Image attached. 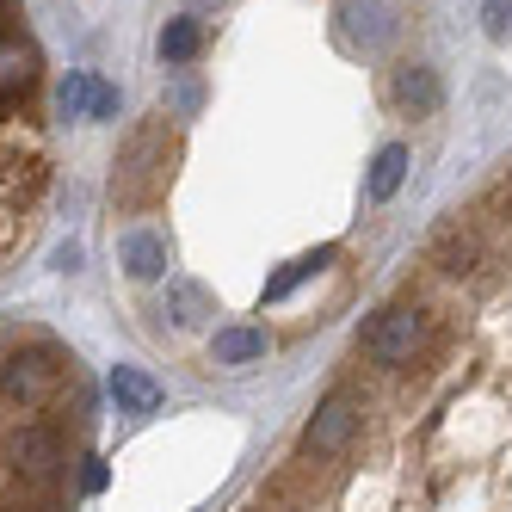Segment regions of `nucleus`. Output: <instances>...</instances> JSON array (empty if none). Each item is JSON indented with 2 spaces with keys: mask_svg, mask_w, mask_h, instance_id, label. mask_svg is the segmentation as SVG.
Masks as SVG:
<instances>
[{
  "mask_svg": "<svg viewBox=\"0 0 512 512\" xmlns=\"http://www.w3.org/2000/svg\"><path fill=\"white\" fill-rule=\"evenodd\" d=\"M173 155H179V142L167 124H142L130 136V149H124V167L112 179V198L124 210H142V204H155L167 192V173H173Z\"/></svg>",
  "mask_w": 512,
  "mask_h": 512,
  "instance_id": "1",
  "label": "nucleus"
},
{
  "mask_svg": "<svg viewBox=\"0 0 512 512\" xmlns=\"http://www.w3.org/2000/svg\"><path fill=\"white\" fill-rule=\"evenodd\" d=\"M198 50H204V25H198V19H173V25L161 31V56H167V62H192Z\"/></svg>",
  "mask_w": 512,
  "mask_h": 512,
  "instance_id": "15",
  "label": "nucleus"
},
{
  "mask_svg": "<svg viewBox=\"0 0 512 512\" xmlns=\"http://www.w3.org/2000/svg\"><path fill=\"white\" fill-rule=\"evenodd\" d=\"M321 266H334V247H315V253H303V260H290L278 278H266V303H284L290 290H297L309 272H321Z\"/></svg>",
  "mask_w": 512,
  "mask_h": 512,
  "instance_id": "12",
  "label": "nucleus"
},
{
  "mask_svg": "<svg viewBox=\"0 0 512 512\" xmlns=\"http://www.w3.org/2000/svg\"><path fill=\"white\" fill-rule=\"evenodd\" d=\"M124 272L130 278H161L167 272V241L155 235V229H136V235H124Z\"/></svg>",
  "mask_w": 512,
  "mask_h": 512,
  "instance_id": "9",
  "label": "nucleus"
},
{
  "mask_svg": "<svg viewBox=\"0 0 512 512\" xmlns=\"http://www.w3.org/2000/svg\"><path fill=\"white\" fill-rule=\"evenodd\" d=\"M389 99H395V112H408V118H432L438 105H445V87H438V75L426 62H401L395 81H389Z\"/></svg>",
  "mask_w": 512,
  "mask_h": 512,
  "instance_id": "6",
  "label": "nucleus"
},
{
  "mask_svg": "<svg viewBox=\"0 0 512 512\" xmlns=\"http://www.w3.org/2000/svg\"><path fill=\"white\" fill-rule=\"evenodd\" d=\"M358 389H334L321 401V408L309 414V426H303V451L309 457H340L346 445H352V432H358Z\"/></svg>",
  "mask_w": 512,
  "mask_h": 512,
  "instance_id": "5",
  "label": "nucleus"
},
{
  "mask_svg": "<svg viewBox=\"0 0 512 512\" xmlns=\"http://www.w3.org/2000/svg\"><path fill=\"white\" fill-rule=\"evenodd\" d=\"M364 358L383 364V371H408V364H420V352L432 346V315L420 303H389L371 315V327H364Z\"/></svg>",
  "mask_w": 512,
  "mask_h": 512,
  "instance_id": "2",
  "label": "nucleus"
},
{
  "mask_svg": "<svg viewBox=\"0 0 512 512\" xmlns=\"http://www.w3.org/2000/svg\"><path fill=\"white\" fill-rule=\"evenodd\" d=\"M62 112L68 118H112L118 112V93L105 87V81H93V75H68L62 81Z\"/></svg>",
  "mask_w": 512,
  "mask_h": 512,
  "instance_id": "7",
  "label": "nucleus"
},
{
  "mask_svg": "<svg viewBox=\"0 0 512 512\" xmlns=\"http://www.w3.org/2000/svg\"><path fill=\"white\" fill-rule=\"evenodd\" d=\"M7 463L25 475V482H56L62 475V463H68V445H62V432L56 426H44V420H25L13 438H7Z\"/></svg>",
  "mask_w": 512,
  "mask_h": 512,
  "instance_id": "4",
  "label": "nucleus"
},
{
  "mask_svg": "<svg viewBox=\"0 0 512 512\" xmlns=\"http://www.w3.org/2000/svg\"><path fill=\"white\" fill-rule=\"evenodd\" d=\"M112 395H118L124 414H155L161 408V383L149 371H136V364H118L112 371Z\"/></svg>",
  "mask_w": 512,
  "mask_h": 512,
  "instance_id": "8",
  "label": "nucleus"
},
{
  "mask_svg": "<svg viewBox=\"0 0 512 512\" xmlns=\"http://www.w3.org/2000/svg\"><path fill=\"white\" fill-rule=\"evenodd\" d=\"M346 31L352 38H364V44H383L389 38V19H383V0H346Z\"/></svg>",
  "mask_w": 512,
  "mask_h": 512,
  "instance_id": "13",
  "label": "nucleus"
},
{
  "mask_svg": "<svg viewBox=\"0 0 512 512\" xmlns=\"http://www.w3.org/2000/svg\"><path fill=\"white\" fill-rule=\"evenodd\" d=\"M210 358L216 364H253V358H266V334L260 327H216Z\"/></svg>",
  "mask_w": 512,
  "mask_h": 512,
  "instance_id": "11",
  "label": "nucleus"
},
{
  "mask_svg": "<svg viewBox=\"0 0 512 512\" xmlns=\"http://www.w3.org/2000/svg\"><path fill=\"white\" fill-rule=\"evenodd\" d=\"M401 179H408V149H401V142H389V149L371 161V198H377V204H383V198H395Z\"/></svg>",
  "mask_w": 512,
  "mask_h": 512,
  "instance_id": "14",
  "label": "nucleus"
},
{
  "mask_svg": "<svg viewBox=\"0 0 512 512\" xmlns=\"http://www.w3.org/2000/svg\"><path fill=\"white\" fill-rule=\"evenodd\" d=\"M167 315H173V327H204V321L216 315V303H210V290H204V284L173 278V284H167Z\"/></svg>",
  "mask_w": 512,
  "mask_h": 512,
  "instance_id": "10",
  "label": "nucleus"
},
{
  "mask_svg": "<svg viewBox=\"0 0 512 512\" xmlns=\"http://www.w3.org/2000/svg\"><path fill=\"white\" fill-rule=\"evenodd\" d=\"M482 25L494 31V38H506L512 31V0H482Z\"/></svg>",
  "mask_w": 512,
  "mask_h": 512,
  "instance_id": "16",
  "label": "nucleus"
},
{
  "mask_svg": "<svg viewBox=\"0 0 512 512\" xmlns=\"http://www.w3.org/2000/svg\"><path fill=\"white\" fill-rule=\"evenodd\" d=\"M62 377H75V358H62L56 346H13L0 358V395L19 401V408H44V401L62 389Z\"/></svg>",
  "mask_w": 512,
  "mask_h": 512,
  "instance_id": "3",
  "label": "nucleus"
}]
</instances>
